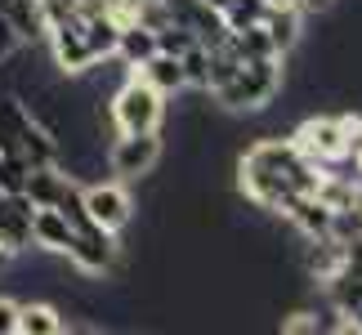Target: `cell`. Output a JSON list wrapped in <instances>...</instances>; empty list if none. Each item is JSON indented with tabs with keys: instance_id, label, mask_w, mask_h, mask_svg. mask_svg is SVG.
<instances>
[{
	"instance_id": "6da1fadb",
	"label": "cell",
	"mask_w": 362,
	"mask_h": 335,
	"mask_svg": "<svg viewBox=\"0 0 362 335\" xmlns=\"http://www.w3.org/2000/svg\"><path fill=\"white\" fill-rule=\"evenodd\" d=\"M238 175H242L246 201H255L259 211L286 215L291 201L317 188L322 165H313L296 143H291V139H259V143H250L242 152Z\"/></svg>"
},
{
	"instance_id": "7a4b0ae2",
	"label": "cell",
	"mask_w": 362,
	"mask_h": 335,
	"mask_svg": "<svg viewBox=\"0 0 362 335\" xmlns=\"http://www.w3.org/2000/svg\"><path fill=\"white\" fill-rule=\"evenodd\" d=\"M277 90H282V54H264V59H242L238 72L211 94L228 112H264L277 99Z\"/></svg>"
},
{
	"instance_id": "3957f363",
	"label": "cell",
	"mask_w": 362,
	"mask_h": 335,
	"mask_svg": "<svg viewBox=\"0 0 362 335\" xmlns=\"http://www.w3.org/2000/svg\"><path fill=\"white\" fill-rule=\"evenodd\" d=\"M362 130L358 112H340V117H309L296 125L291 143H296L313 165H344L349 161V148Z\"/></svg>"
},
{
	"instance_id": "277c9868",
	"label": "cell",
	"mask_w": 362,
	"mask_h": 335,
	"mask_svg": "<svg viewBox=\"0 0 362 335\" xmlns=\"http://www.w3.org/2000/svg\"><path fill=\"white\" fill-rule=\"evenodd\" d=\"M112 125L117 134H139V130H161V117H165V94L152 90L144 76H125V86L112 94Z\"/></svg>"
},
{
	"instance_id": "5b68a950",
	"label": "cell",
	"mask_w": 362,
	"mask_h": 335,
	"mask_svg": "<svg viewBox=\"0 0 362 335\" xmlns=\"http://www.w3.org/2000/svg\"><path fill=\"white\" fill-rule=\"evenodd\" d=\"M67 259L76 264L81 273H90V277H103V273H112L117 269V255H121V246H117V233H107L99 228V223H81V228H72V237H67V250H63Z\"/></svg>"
},
{
	"instance_id": "8992f818",
	"label": "cell",
	"mask_w": 362,
	"mask_h": 335,
	"mask_svg": "<svg viewBox=\"0 0 362 335\" xmlns=\"http://www.w3.org/2000/svg\"><path fill=\"white\" fill-rule=\"evenodd\" d=\"M161 161V134L157 130H139V134H121L112 152H107V165H112V175L121 184H139V179H148L157 170Z\"/></svg>"
},
{
	"instance_id": "52a82bcc",
	"label": "cell",
	"mask_w": 362,
	"mask_h": 335,
	"mask_svg": "<svg viewBox=\"0 0 362 335\" xmlns=\"http://www.w3.org/2000/svg\"><path fill=\"white\" fill-rule=\"evenodd\" d=\"M81 206H86V219L107 228V233H121L125 223H130V215H134V201H130V192H125L121 179L81 188Z\"/></svg>"
},
{
	"instance_id": "ba28073f",
	"label": "cell",
	"mask_w": 362,
	"mask_h": 335,
	"mask_svg": "<svg viewBox=\"0 0 362 335\" xmlns=\"http://www.w3.org/2000/svg\"><path fill=\"white\" fill-rule=\"evenodd\" d=\"M49 49H54V67H59L63 76H81V72H90L94 67V54L86 45V36H81V18H67V23H54L49 32Z\"/></svg>"
},
{
	"instance_id": "9c48e42d",
	"label": "cell",
	"mask_w": 362,
	"mask_h": 335,
	"mask_svg": "<svg viewBox=\"0 0 362 335\" xmlns=\"http://www.w3.org/2000/svg\"><path fill=\"white\" fill-rule=\"evenodd\" d=\"M32 211L36 206L23 192H0V242L13 250L32 246Z\"/></svg>"
},
{
	"instance_id": "30bf717a",
	"label": "cell",
	"mask_w": 362,
	"mask_h": 335,
	"mask_svg": "<svg viewBox=\"0 0 362 335\" xmlns=\"http://www.w3.org/2000/svg\"><path fill=\"white\" fill-rule=\"evenodd\" d=\"M300 23H304V9L296 5V0L269 5V9H264V18H259V27L269 32V40H273L277 54H291V49L300 45Z\"/></svg>"
},
{
	"instance_id": "8fae6325",
	"label": "cell",
	"mask_w": 362,
	"mask_h": 335,
	"mask_svg": "<svg viewBox=\"0 0 362 335\" xmlns=\"http://www.w3.org/2000/svg\"><path fill=\"white\" fill-rule=\"evenodd\" d=\"M67 188H72V175H67L59 161H54V165H27L23 197L32 206H59Z\"/></svg>"
},
{
	"instance_id": "7c38bea8",
	"label": "cell",
	"mask_w": 362,
	"mask_h": 335,
	"mask_svg": "<svg viewBox=\"0 0 362 335\" xmlns=\"http://www.w3.org/2000/svg\"><path fill=\"white\" fill-rule=\"evenodd\" d=\"M134 76H144L152 90H161L165 99H170V94H179V90H188L184 86V63H179V54H152V59H144L134 67Z\"/></svg>"
},
{
	"instance_id": "4fadbf2b",
	"label": "cell",
	"mask_w": 362,
	"mask_h": 335,
	"mask_svg": "<svg viewBox=\"0 0 362 335\" xmlns=\"http://www.w3.org/2000/svg\"><path fill=\"white\" fill-rule=\"evenodd\" d=\"M304 269H309V277H317V282H331L340 269H344V242L340 237H309V255H304Z\"/></svg>"
},
{
	"instance_id": "5bb4252c",
	"label": "cell",
	"mask_w": 362,
	"mask_h": 335,
	"mask_svg": "<svg viewBox=\"0 0 362 335\" xmlns=\"http://www.w3.org/2000/svg\"><path fill=\"white\" fill-rule=\"evenodd\" d=\"M286 219H291V228H296L304 242H309V237L331 233V206H322L313 192H304V197L291 201V206H286Z\"/></svg>"
},
{
	"instance_id": "9a60e30c",
	"label": "cell",
	"mask_w": 362,
	"mask_h": 335,
	"mask_svg": "<svg viewBox=\"0 0 362 335\" xmlns=\"http://www.w3.org/2000/svg\"><path fill=\"white\" fill-rule=\"evenodd\" d=\"M67 237H72V223L63 219L59 206H36L32 211V246H45V250H67Z\"/></svg>"
},
{
	"instance_id": "2e32d148",
	"label": "cell",
	"mask_w": 362,
	"mask_h": 335,
	"mask_svg": "<svg viewBox=\"0 0 362 335\" xmlns=\"http://www.w3.org/2000/svg\"><path fill=\"white\" fill-rule=\"evenodd\" d=\"M152 54H157V32L144 27V23H125L121 36H117V54H112V59H121L134 72V67L144 63V59H152Z\"/></svg>"
},
{
	"instance_id": "e0dca14e",
	"label": "cell",
	"mask_w": 362,
	"mask_h": 335,
	"mask_svg": "<svg viewBox=\"0 0 362 335\" xmlns=\"http://www.w3.org/2000/svg\"><path fill=\"white\" fill-rule=\"evenodd\" d=\"M81 36H86L94 63H103V59H112V54H117L121 23L112 18V13H90V18H81Z\"/></svg>"
},
{
	"instance_id": "ac0fdd59",
	"label": "cell",
	"mask_w": 362,
	"mask_h": 335,
	"mask_svg": "<svg viewBox=\"0 0 362 335\" xmlns=\"http://www.w3.org/2000/svg\"><path fill=\"white\" fill-rule=\"evenodd\" d=\"M0 13L13 23L18 40H40V36H45V13H40V0H5Z\"/></svg>"
},
{
	"instance_id": "d6986e66",
	"label": "cell",
	"mask_w": 362,
	"mask_h": 335,
	"mask_svg": "<svg viewBox=\"0 0 362 335\" xmlns=\"http://www.w3.org/2000/svg\"><path fill=\"white\" fill-rule=\"evenodd\" d=\"M59 331H67V322L54 304H18V335H59Z\"/></svg>"
},
{
	"instance_id": "ffe728a7",
	"label": "cell",
	"mask_w": 362,
	"mask_h": 335,
	"mask_svg": "<svg viewBox=\"0 0 362 335\" xmlns=\"http://www.w3.org/2000/svg\"><path fill=\"white\" fill-rule=\"evenodd\" d=\"M264 9H269V0H224L219 18H224L228 32H242V27H259Z\"/></svg>"
},
{
	"instance_id": "44dd1931",
	"label": "cell",
	"mask_w": 362,
	"mask_h": 335,
	"mask_svg": "<svg viewBox=\"0 0 362 335\" xmlns=\"http://www.w3.org/2000/svg\"><path fill=\"white\" fill-rule=\"evenodd\" d=\"M179 63H184V86L211 90V49L206 45H188L184 54H179Z\"/></svg>"
},
{
	"instance_id": "7402d4cb",
	"label": "cell",
	"mask_w": 362,
	"mask_h": 335,
	"mask_svg": "<svg viewBox=\"0 0 362 335\" xmlns=\"http://www.w3.org/2000/svg\"><path fill=\"white\" fill-rule=\"evenodd\" d=\"M188 45H197V36H192L184 23H165V27H157V49H161V54H184Z\"/></svg>"
},
{
	"instance_id": "603a6c76",
	"label": "cell",
	"mask_w": 362,
	"mask_h": 335,
	"mask_svg": "<svg viewBox=\"0 0 362 335\" xmlns=\"http://www.w3.org/2000/svg\"><path fill=\"white\" fill-rule=\"evenodd\" d=\"M23 184H27V161L0 152V192H23Z\"/></svg>"
},
{
	"instance_id": "cb8c5ba5",
	"label": "cell",
	"mask_w": 362,
	"mask_h": 335,
	"mask_svg": "<svg viewBox=\"0 0 362 335\" xmlns=\"http://www.w3.org/2000/svg\"><path fill=\"white\" fill-rule=\"evenodd\" d=\"M282 331H286V335H317V331H322V317L309 313V309H300V313L282 317Z\"/></svg>"
},
{
	"instance_id": "d4e9b609",
	"label": "cell",
	"mask_w": 362,
	"mask_h": 335,
	"mask_svg": "<svg viewBox=\"0 0 362 335\" xmlns=\"http://www.w3.org/2000/svg\"><path fill=\"white\" fill-rule=\"evenodd\" d=\"M18 45H23V40H18V32H13V23L0 13V63L13 59V54H18Z\"/></svg>"
},
{
	"instance_id": "484cf974",
	"label": "cell",
	"mask_w": 362,
	"mask_h": 335,
	"mask_svg": "<svg viewBox=\"0 0 362 335\" xmlns=\"http://www.w3.org/2000/svg\"><path fill=\"white\" fill-rule=\"evenodd\" d=\"M0 335H18V300L0 295Z\"/></svg>"
},
{
	"instance_id": "4316f807",
	"label": "cell",
	"mask_w": 362,
	"mask_h": 335,
	"mask_svg": "<svg viewBox=\"0 0 362 335\" xmlns=\"http://www.w3.org/2000/svg\"><path fill=\"white\" fill-rule=\"evenodd\" d=\"M349 165H354V175L362 179V130H358V139H354V148H349Z\"/></svg>"
},
{
	"instance_id": "83f0119b",
	"label": "cell",
	"mask_w": 362,
	"mask_h": 335,
	"mask_svg": "<svg viewBox=\"0 0 362 335\" xmlns=\"http://www.w3.org/2000/svg\"><path fill=\"white\" fill-rule=\"evenodd\" d=\"M296 5L304 9V13H322V9H331L336 0H296Z\"/></svg>"
},
{
	"instance_id": "f1b7e54d",
	"label": "cell",
	"mask_w": 362,
	"mask_h": 335,
	"mask_svg": "<svg viewBox=\"0 0 362 335\" xmlns=\"http://www.w3.org/2000/svg\"><path fill=\"white\" fill-rule=\"evenodd\" d=\"M13 255H18V250H13V246H5V242H0V269H5V264H9Z\"/></svg>"
}]
</instances>
